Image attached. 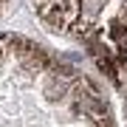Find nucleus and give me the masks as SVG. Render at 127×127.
I'll return each instance as SVG.
<instances>
[{"label": "nucleus", "mask_w": 127, "mask_h": 127, "mask_svg": "<svg viewBox=\"0 0 127 127\" xmlns=\"http://www.w3.org/2000/svg\"><path fill=\"white\" fill-rule=\"evenodd\" d=\"M124 62H127V51H124Z\"/></svg>", "instance_id": "f257e3e1"}]
</instances>
